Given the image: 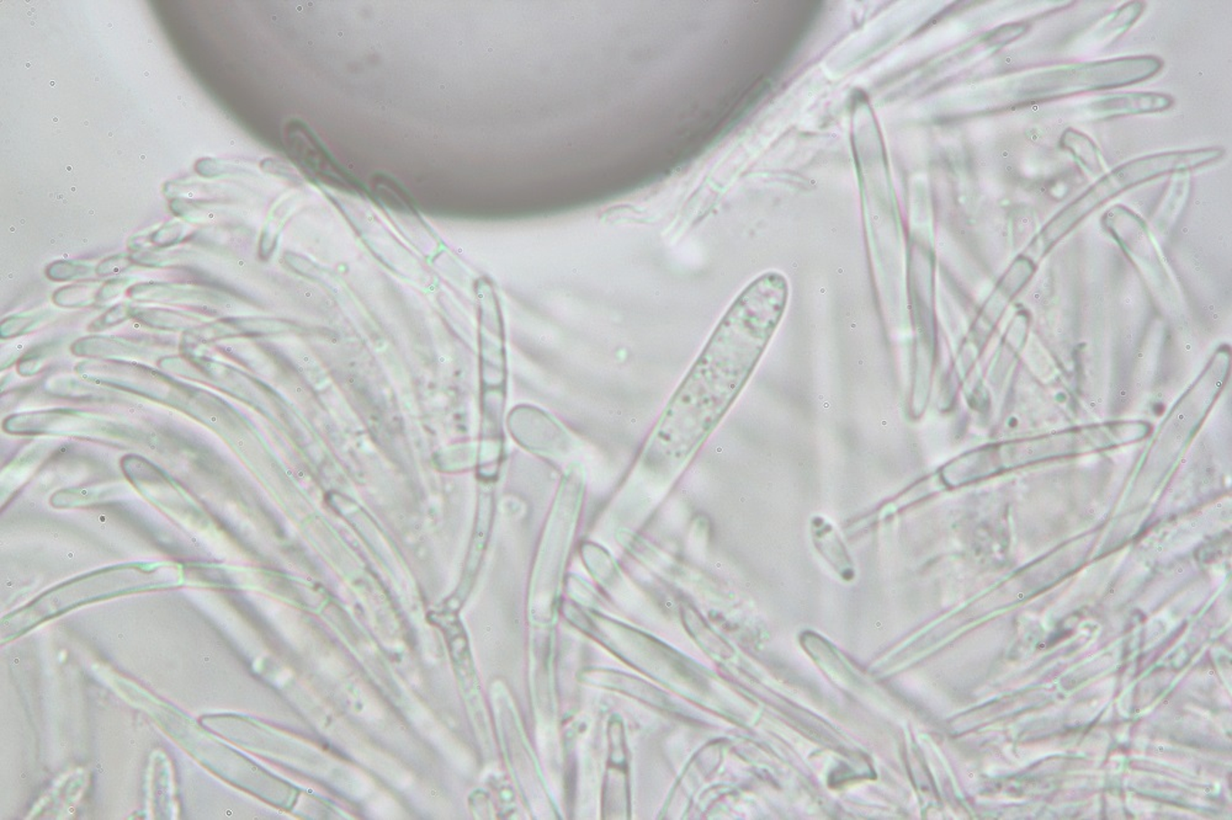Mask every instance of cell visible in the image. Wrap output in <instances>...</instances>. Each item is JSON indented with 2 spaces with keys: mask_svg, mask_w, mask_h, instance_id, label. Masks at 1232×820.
<instances>
[{
  "mask_svg": "<svg viewBox=\"0 0 1232 820\" xmlns=\"http://www.w3.org/2000/svg\"><path fill=\"white\" fill-rule=\"evenodd\" d=\"M788 299L784 276L768 272L732 303L648 438L644 471L667 481L693 457L754 373Z\"/></svg>",
  "mask_w": 1232,
  "mask_h": 820,
  "instance_id": "6da1fadb",
  "label": "cell"
},
{
  "mask_svg": "<svg viewBox=\"0 0 1232 820\" xmlns=\"http://www.w3.org/2000/svg\"><path fill=\"white\" fill-rule=\"evenodd\" d=\"M1157 57H1125L1075 64L1018 78L1011 82V106L1055 100L1087 91L1132 86L1150 79L1163 69Z\"/></svg>",
  "mask_w": 1232,
  "mask_h": 820,
  "instance_id": "7a4b0ae2",
  "label": "cell"
},
{
  "mask_svg": "<svg viewBox=\"0 0 1232 820\" xmlns=\"http://www.w3.org/2000/svg\"><path fill=\"white\" fill-rule=\"evenodd\" d=\"M1224 155L1221 148H1200V150L1169 152V153H1160L1146 155V157L1137 158V160L1127 161L1114 169L1105 178L1087 192L1085 197L1079 198L1075 205L1063 212L1058 219L1046 229L1045 235L1048 241L1052 242L1060 235H1063L1066 228L1075 225L1079 217L1091 211L1096 206L1102 204L1107 198L1119 194L1126 189L1140 184V182L1150 180V179L1161 177V175L1177 173V171L1191 170L1203 167V165L1214 163L1220 160Z\"/></svg>",
  "mask_w": 1232,
  "mask_h": 820,
  "instance_id": "3957f363",
  "label": "cell"
},
{
  "mask_svg": "<svg viewBox=\"0 0 1232 820\" xmlns=\"http://www.w3.org/2000/svg\"><path fill=\"white\" fill-rule=\"evenodd\" d=\"M286 146L289 147L290 157L302 167L309 169L317 175H333L343 180L344 175L342 169L337 167L336 161L327 153L326 150L320 144L319 140L309 128L302 124H289L288 133H286Z\"/></svg>",
  "mask_w": 1232,
  "mask_h": 820,
  "instance_id": "277c9868",
  "label": "cell"
},
{
  "mask_svg": "<svg viewBox=\"0 0 1232 820\" xmlns=\"http://www.w3.org/2000/svg\"><path fill=\"white\" fill-rule=\"evenodd\" d=\"M128 295L136 301H152L157 303H173V305H192L201 306L206 309L208 306H218L224 303V296L218 292L204 291V290L191 288L185 285H171V283H141L128 290Z\"/></svg>",
  "mask_w": 1232,
  "mask_h": 820,
  "instance_id": "5b68a950",
  "label": "cell"
},
{
  "mask_svg": "<svg viewBox=\"0 0 1232 820\" xmlns=\"http://www.w3.org/2000/svg\"><path fill=\"white\" fill-rule=\"evenodd\" d=\"M1172 104V97L1166 94L1127 93L1102 97L1092 103L1089 109L1099 119H1113L1127 115L1160 113L1169 109Z\"/></svg>",
  "mask_w": 1232,
  "mask_h": 820,
  "instance_id": "8992f818",
  "label": "cell"
},
{
  "mask_svg": "<svg viewBox=\"0 0 1232 820\" xmlns=\"http://www.w3.org/2000/svg\"><path fill=\"white\" fill-rule=\"evenodd\" d=\"M134 318L147 324L151 328L161 330H185L194 328L197 324L204 323V318L197 315L163 309H134Z\"/></svg>",
  "mask_w": 1232,
  "mask_h": 820,
  "instance_id": "52a82bcc",
  "label": "cell"
},
{
  "mask_svg": "<svg viewBox=\"0 0 1232 820\" xmlns=\"http://www.w3.org/2000/svg\"><path fill=\"white\" fill-rule=\"evenodd\" d=\"M1060 144L1091 173H1102L1103 164H1105L1103 163L1102 154L1091 138L1079 133V131L1068 130L1063 133Z\"/></svg>",
  "mask_w": 1232,
  "mask_h": 820,
  "instance_id": "ba28073f",
  "label": "cell"
},
{
  "mask_svg": "<svg viewBox=\"0 0 1232 820\" xmlns=\"http://www.w3.org/2000/svg\"><path fill=\"white\" fill-rule=\"evenodd\" d=\"M100 289V283L97 282H83L66 286L53 295V302L57 306L63 307V309L90 306L97 302Z\"/></svg>",
  "mask_w": 1232,
  "mask_h": 820,
  "instance_id": "9c48e42d",
  "label": "cell"
},
{
  "mask_svg": "<svg viewBox=\"0 0 1232 820\" xmlns=\"http://www.w3.org/2000/svg\"><path fill=\"white\" fill-rule=\"evenodd\" d=\"M1143 10L1144 6L1139 2L1130 3V5L1123 6L1122 9L1116 10V14L1107 23V28L1103 30V37L1112 39V37L1122 35L1136 22L1137 18H1140Z\"/></svg>",
  "mask_w": 1232,
  "mask_h": 820,
  "instance_id": "30bf717a",
  "label": "cell"
},
{
  "mask_svg": "<svg viewBox=\"0 0 1232 820\" xmlns=\"http://www.w3.org/2000/svg\"><path fill=\"white\" fill-rule=\"evenodd\" d=\"M49 319V312L12 317V318L5 320V323L2 324V336L12 337L32 333L30 330L36 329L37 327L42 326L43 322H47Z\"/></svg>",
  "mask_w": 1232,
  "mask_h": 820,
  "instance_id": "8fae6325",
  "label": "cell"
},
{
  "mask_svg": "<svg viewBox=\"0 0 1232 820\" xmlns=\"http://www.w3.org/2000/svg\"><path fill=\"white\" fill-rule=\"evenodd\" d=\"M90 273H94V269L90 268L89 265L73 262H56L46 270V275L55 281H70V280L87 278Z\"/></svg>",
  "mask_w": 1232,
  "mask_h": 820,
  "instance_id": "7c38bea8",
  "label": "cell"
},
{
  "mask_svg": "<svg viewBox=\"0 0 1232 820\" xmlns=\"http://www.w3.org/2000/svg\"><path fill=\"white\" fill-rule=\"evenodd\" d=\"M134 307L131 306L130 303H120V305H116L110 310H107L106 315L100 316L99 318L94 320V322L90 324L89 329L92 330V332H101V330H106L111 328V327L117 326V324L123 323L124 320L134 318Z\"/></svg>",
  "mask_w": 1232,
  "mask_h": 820,
  "instance_id": "4fadbf2b",
  "label": "cell"
},
{
  "mask_svg": "<svg viewBox=\"0 0 1232 820\" xmlns=\"http://www.w3.org/2000/svg\"><path fill=\"white\" fill-rule=\"evenodd\" d=\"M187 226L183 224H171L162 227L160 231L152 233L150 235L151 244L161 246H170L183 239Z\"/></svg>",
  "mask_w": 1232,
  "mask_h": 820,
  "instance_id": "5bb4252c",
  "label": "cell"
},
{
  "mask_svg": "<svg viewBox=\"0 0 1232 820\" xmlns=\"http://www.w3.org/2000/svg\"><path fill=\"white\" fill-rule=\"evenodd\" d=\"M131 281H133V279L124 278L111 280V281L104 283V285L101 286L99 296H97V302L107 303L111 301V299H116L117 296L124 292V290L126 289V286Z\"/></svg>",
  "mask_w": 1232,
  "mask_h": 820,
  "instance_id": "9a60e30c",
  "label": "cell"
},
{
  "mask_svg": "<svg viewBox=\"0 0 1232 820\" xmlns=\"http://www.w3.org/2000/svg\"><path fill=\"white\" fill-rule=\"evenodd\" d=\"M128 263L130 262H128L124 255L115 256V258H110L106 260V262L101 263L97 268V273L107 276L110 275V273L119 272L121 270L126 269Z\"/></svg>",
  "mask_w": 1232,
  "mask_h": 820,
  "instance_id": "2e32d148",
  "label": "cell"
}]
</instances>
